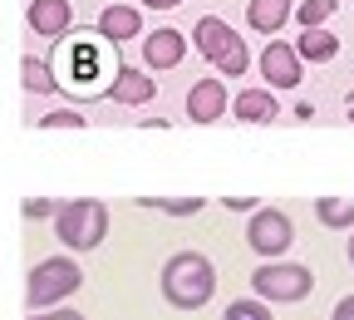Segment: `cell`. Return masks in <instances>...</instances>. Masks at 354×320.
<instances>
[{
    "label": "cell",
    "mask_w": 354,
    "mask_h": 320,
    "mask_svg": "<svg viewBox=\"0 0 354 320\" xmlns=\"http://www.w3.org/2000/svg\"><path fill=\"white\" fill-rule=\"evenodd\" d=\"M162 296L177 310H202L216 296V266L202 251H177L162 261Z\"/></svg>",
    "instance_id": "cell-1"
},
{
    "label": "cell",
    "mask_w": 354,
    "mask_h": 320,
    "mask_svg": "<svg viewBox=\"0 0 354 320\" xmlns=\"http://www.w3.org/2000/svg\"><path fill=\"white\" fill-rule=\"evenodd\" d=\"M84 286V271L79 261L69 256H44L35 271H30V281H25V305L30 310H55L64 296H74Z\"/></svg>",
    "instance_id": "cell-2"
},
{
    "label": "cell",
    "mask_w": 354,
    "mask_h": 320,
    "mask_svg": "<svg viewBox=\"0 0 354 320\" xmlns=\"http://www.w3.org/2000/svg\"><path fill=\"white\" fill-rule=\"evenodd\" d=\"M251 291L266 301V305H295V301H305L310 291H315V271L310 266H300V261H261L256 271H251Z\"/></svg>",
    "instance_id": "cell-3"
},
{
    "label": "cell",
    "mask_w": 354,
    "mask_h": 320,
    "mask_svg": "<svg viewBox=\"0 0 354 320\" xmlns=\"http://www.w3.org/2000/svg\"><path fill=\"white\" fill-rule=\"evenodd\" d=\"M55 232L69 251H94L109 232V207L94 197H79V202H59L55 212Z\"/></svg>",
    "instance_id": "cell-4"
},
{
    "label": "cell",
    "mask_w": 354,
    "mask_h": 320,
    "mask_svg": "<svg viewBox=\"0 0 354 320\" xmlns=\"http://www.w3.org/2000/svg\"><path fill=\"white\" fill-rule=\"evenodd\" d=\"M192 44L216 64V69H227L232 79H241L246 74V44H241V35L227 25V20H216V15H202L197 20V30H192Z\"/></svg>",
    "instance_id": "cell-5"
},
{
    "label": "cell",
    "mask_w": 354,
    "mask_h": 320,
    "mask_svg": "<svg viewBox=\"0 0 354 320\" xmlns=\"http://www.w3.org/2000/svg\"><path fill=\"white\" fill-rule=\"evenodd\" d=\"M290 242H295V226H290V217H286L281 207H261V212H251V222H246V247H251L256 256L281 261V256L290 251Z\"/></svg>",
    "instance_id": "cell-6"
},
{
    "label": "cell",
    "mask_w": 354,
    "mask_h": 320,
    "mask_svg": "<svg viewBox=\"0 0 354 320\" xmlns=\"http://www.w3.org/2000/svg\"><path fill=\"white\" fill-rule=\"evenodd\" d=\"M261 79L266 84H276V89H295L300 84V55H295V44H266V55H261Z\"/></svg>",
    "instance_id": "cell-7"
},
{
    "label": "cell",
    "mask_w": 354,
    "mask_h": 320,
    "mask_svg": "<svg viewBox=\"0 0 354 320\" xmlns=\"http://www.w3.org/2000/svg\"><path fill=\"white\" fill-rule=\"evenodd\" d=\"M227 114V84L221 79H197L187 89V118L192 123H216Z\"/></svg>",
    "instance_id": "cell-8"
},
{
    "label": "cell",
    "mask_w": 354,
    "mask_h": 320,
    "mask_svg": "<svg viewBox=\"0 0 354 320\" xmlns=\"http://www.w3.org/2000/svg\"><path fill=\"white\" fill-rule=\"evenodd\" d=\"M74 25V6L69 0H30V30L44 39H59Z\"/></svg>",
    "instance_id": "cell-9"
},
{
    "label": "cell",
    "mask_w": 354,
    "mask_h": 320,
    "mask_svg": "<svg viewBox=\"0 0 354 320\" xmlns=\"http://www.w3.org/2000/svg\"><path fill=\"white\" fill-rule=\"evenodd\" d=\"M99 35H104L109 44L138 39V35H143V15H138V6H104V10H99Z\"/></svg>",
    "instance_id": "cell-10"
},
{
    "label": "cell",
    "mask_w": 354,
    "mask_h": 320,
    "mask_svg": "<svg viewBox=\"0 0 354 320\" xmlns=\"http://www.w3.org/2000/svg\"><path fill=\"white\" fill-rule=\"evenodd\" d=\"M109 94H113V104H148V99L158 94V84H153L143 69L118 64V74H113V84H109Z\"/></svg>",
    "instance_id": "cell-11"
},
{
    "label": "cell",
    "mask_w": 354,
    "mask_h": 320,
    "mask_svg": "<svg viewBox=\"0 0 354 320\" xmlns=\"http://www.w3.org/2000/svg\"><path fill=\"white\" fill-rule=\"evenodd\" d=\"M183 55H187V39L177 35V30H153L148 44H143L148 69H172V64H183Z\"/></svg>",
    "instance_id": "cell-12"
},
{
    "label": "cell",
    "mask_w": 354,
    "mask_h": 320,
    "mask_svg": "<svg viewBox=\"0 0 354 320\" xmlns=\"http://www.w3.org/2000/svg\"><path fill=\"white\" fill-rule=\"evenodd\" d=\"M232 114H236L241 123H271V118L281 114V104H276L271 89H241V94L232 99Z\"/></svg>",
    "instance_id": "cell-13"
},
{
    "label": "cell",
    "mask_w": 354,
    "mask_h": 320,
    "mask_svg": "<svg viewBox=\"0 0 354 320\" xmlns=\"http://www.w3.org/2000/svg\"><path fill=\"white\" fill-rule=\"evenodd\" d=\"M295 55L310 60V64H330V60L339 55V39H335L325 25H310V30H300V39H295Z\"/></svg>",
    "instance_id": "cell-14"
},
{
    "label": "cell",
    "mask_w": 354,
    "mask_h": 320,
    "mask_svg": "<svg viewBox=\"0 0 354 320\" xmlns=\"http://www.w3.org/2000/svg\"><path fill=\"white\" fill-rule=\"evenodd\" d=\"M290 15H295V0H251V6H246L251 30H261V35H276Z\"/></svg>",
    "instance_id": "cell-15"
},
{
    "label": "cell",
    "mask_w": 354,
    "mask_h": 320,
    "mask_svg": "<svg viewBox=\"0 0 354 320\" xmlns=\"http://www.w3.org/2000/svg\"><path fill=\"white\" fill-rule=\"evenodd\" d=\"M99 44H74L69 50V84L74 89H94V79H99Z\"/></svg>",
    "instance_id": "cell-16"
},
{
    "label": "cell",
    "mask_w": 354,
    "mask_h": 320,
    "mask_svg": "<svg viewBox=\"0 0 354 320\" xmlns=\"http://www.w3.org/2000/svg\"><path fill=\"white\" fill-rule=\"evenodd\" d=\"M315 217H320V226L344 232V226H354V197H320L315 202Z\"/></svg>",
    "instance_id": "cell-17"
},
{
    "label": "cell",
    "mask_w": 354,
    "mask_h": 320,
    "mask_svg": "<svg viewBox=\"0 0 354 320\" xmlns=\"http://www.w3.org/2000/svg\"><path fill=\"white\" fill-rule=\"evenodd\" d=\"M20 79H25V89H30V94H55V89H59V79H55V69L50 64H44V60H20Z\"/></svg>",
    "instance_id": "cell-18"
},
{
    "label": "cell",
    "mask_w": 354,
    "mask_h": 320,
    "mask_svg": "<svg viewBox=\"0 0 354 320\" xmlns=\"http://www.w3.org/2000/svg\"><path fill=\"white\" fill-rule=\"evenodd\" d=\"M335 10H339V0H305V6H295V20H300V30H310V25H325Z\"/></svg>",
    "instance_id": "cell-19"
},
{
    "label": "cell",
    "mask_w": 354,
    "mask_h": 320,
    "mask_svg": "<svg viewBox=\"0 0 354 320\" xmlns=\"http://www.w3.org/2000/svg\"><path fill=\"white\" fill-rule=\"evenodd\" d=\"M221 320H271V305L266 301H232Z\"/></svg>",
    "instance_id": "cell-20"
},
{
    "label": "cell",
    "mask_w": 354,
    "mask_h": 320,
    "mask_svg": "<svg viewBox=\"0 0 354 320\" xmlns=\"http://www.w3.org/2000/svg\"><path fill=\"white\" fill-rule=\"evenodd\" d=\"M143 207H158V212H167V217H197L202 212V197H162V202H143Z\"/></svg>",
    "instance_id": "cell-21"
},
{
    "label": "cell",
    "mask_w": 354,
    "mask_h": 320,
    "mask_svg": "<svg viewBox=\"0 0 354 320\" xmlns=\"http://www.w3.org/2000/svg\"><path fill=\"white\" fill-rule=\"evenodd\" d=\"M39 128H84V114L79 109H55V114H44Z\"/></svg>",
    "instance_id": "cell-22"
},
{
    "label": "cell",
    "mask_w": 354,
    "mask_h": 320,
    "mask_svg": "<svg viewBox=\"0 0 354 320\" xmlns=\"http://www.w3.org/2000/svg\"><path fill=\"white\" fill-rule=\"evenodd\" d=\"M20 212H25L30 222H39V217H55V212H59V202H50V197H30Z\"/></svg>",
    "instance_id": "cell-23"
},
{
    "label": "cell",
    "mask_w": 354,
    "mask_h": 320,
    "mask_svg": "<svg viewBox=\"0 0 354 320\" xmlns=\"http://www.w3.org/2000/svg\"><path fill=\"white\" fill-rule=\"evenodd\" d=\"M30 320H84L79 310H35Z\"/></svg>",
    "instance_id": "cell-24"
},
{
    "label": "cell",
    "mask_w": 354,
    "mask_h": 320,
    "mask_svg": "<svg viewBox=\"0 0 354 320\" xmlns=\"http://www.w3.org/2000/svg\"><path fill=\"white\" fill-rule=\"evenodd\" d=\"M227 212H256V197H227Z\"/></svg>",
    "instance_id": "cell-25"
},
{
    "label": "cell",
    "mask_w": 354,
    "mask_h": 320,
    "mask_svg": "<svg viewBox=\"0 0 354 320\" xmlns=\"http://www.w3.org/2000/svg\"><path fill=\"white\" fill-rule=\"evenodd\" d=\"M330 320H354V296H344V301L335 305V315H330Z\"/></svg>",
    "instance_id": "cell-26"
},
{
    "label": "cell",
    "mask_w": 354,
    "mask_h": 320,
    "mask_svg": "<svg viewBox=\"0 0 354 320\" xmlns=\"http://www.w3.org/2000/svg\"><path fill=\"white\" fill-rule=\"evenodd\" d=\"M148 10H172V6H183V0H143Z\"/></svg>",
    "instance_id": "cell-27"
},
{
    "label": "cell",
    "mask_w": 354,
    "mask_h": 320,
    "mask_svg": "<svg viewBox=\"0 0 354 320\" xmlns=\"http://www.w3.org/2000/svg\"><path fill=\"white\" fill-rule=\"evenodd\" d=\"M349 123H354V94H349Z\"/></svg>",
    "instance_id": "cell-28"
},
{
    "label": "cell",
    "mask_w": 354,
    "mask_h": 320,
    "mask_svg": "<svg viewBox=\"0 0 354 320\" xmlns=\"http://www.w3.org/2000/svg\"><path fill=\"white\" fill-rule=\"evenodd\" d=\"M349 266H354V237H349Z\"/></svg>",
    "instance_id": "cell-29"
}]
</instances>
